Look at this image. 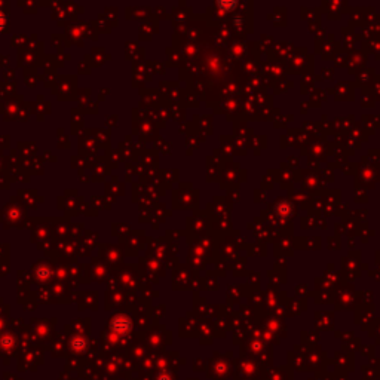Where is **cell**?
Segmentation results:
<instances>
[{
	"label": "cell",
	"mask_w": 380,
	"mask_h": 380,
	"mask_svg": "<svg viewBox=\"0 0 380 380\" xmlns=\"http://www.w3.org/2000/svg\"><path fill=\"white\" fill-rule=\"evenodd\" d=\"M3 24H4V16H3L1 12H0V30L3 28Z\"/></svg>",
	"instance_id": "cell-1"
}]
</instances>
